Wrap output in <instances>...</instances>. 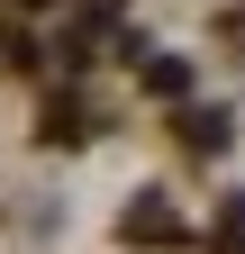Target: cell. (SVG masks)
I'll list each match as a JSON object with an SVG mask.
<instances>
[{"mask_svg":"<svg viewBox=\"0 0 245 254\" xmlns=\"http://www.w3.org/2000/svg\"><path fill=\"white\" fill-rule=\"evenodd\" d=\"M218 254H245V200L218 209Z\"/></svg>","mask_w":245,"mask_h":254,"instance_id":"cell-2","label":"cell"},{"mask_svg":"<svg viewBox=\"0 0 245 254\" xmlns=\"http://www.w3.org/2000/svg\"><path fill=\"white\" fill-rule=\"evenodd\" d=\"M182 136H191V145H209V154H218V145H227V118H218V109H209V118H182Z\"/></svg>","mask_w":245,"mask_h":254,"instance_id":"cell-3","label":"cell"},{"mask_svg":"<svg viewBox=\"0 0 245 254\" xmlns=\"http://www.w3.org/2000/svg\"><path fill=\"white\" fill-rule=\"evenodd\" d=\"M18 9H37V0H18Z\"/></svg>","mask_w":245,"mask_h":254,"instance_id":"cell-5","label":"cell"},{"mask_svg":"<svg viewBox=\"0 0 245 254\" xmlns=\"http://www.w3.org/2000/svg\"><path fill=\"white\" fill-rule=\"evenodd\" d=\"M118 236H127V245H182V218L164 200H136L127 218H118Z\"/></svg>","mask_w":245,"mask_h":254,"instance_id":"cell-1","label":"cell"},{"mask_svg":"<svg viewBox=\"0 0 245 254\" xmlns=\"http://www.w3.org/2000/svg\"><path fill=\"white\" fill-rule=\"evenodd\" d=\"M145 82H155V91H164V100H173V91H182V82H191V73H182V64H173V55H155V64H145Z\"/></svg>","mask_w":245,"mask_h":254,"instance_id":"cell-4","label":"cell"}]
</instances>
